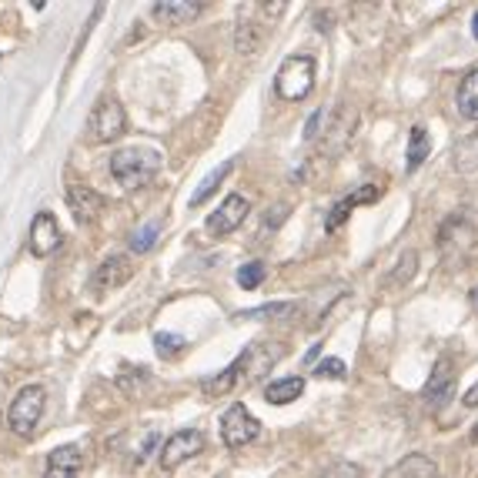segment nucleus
I'll use <instances>...</instances> for the list:
<instances>
[{"instance_id":"f257e3e1","label":"nucleus","mask_w":478,"mask_h":478,"mask_svg":"<svg viewBox=\"0 0 478 478\" xmlns=\"http://www.w3.org/2000/svg\"><path fill=\"white\" fill-rule=\"evenodd\" d=\"M284 11V4H241L238 7V23H234V50L245 54V58H255L257 50L265 47L271 27H275V17Z\"/></svg>"},{"instance_id":"f03ea898","label":"nucleus","mask_w":478,"mask_h":478,"mask_svg":"<svg viewBox=\"0 0 478 478\" xmlns=\"http://www.w3.org/2000/svg\"><path fill=\"white\" fill-rule=\"evenodd\" d=\"M161 151H154V148H124V151L111 154V175L124 187H138L148 185L161 171Z\"/></svg>"},{"instance_id":"7ed1b4c3","label":"nucleus","mask_w":478,"mask_h":478,"mask_svg":"<svg viewBox=\"0 0 478 478\" xmlns=\"http://www.w3.org/2000/svg\"><path fill=\"white\" fill-rule=\"evenodd\" d=\"M315 74L318 64L311 54H292V58L281 60L275 91H278L281 101H304L308 94L315 91Z\"/></svg>"},{"instance_id":"20e7f679","label":"nucleus","mask_w":478,"mask_h":478,"mask_svg":"<svg viewBox=\"0 0 478 478\" xmlns=\"http://www.w3.org/2000/svg\"><path fill=\"white\" fill-rule=\"evenodd\" d=\"M438 248L448 261H465L472 257V251L478 248V224L468 218L465 211L448 214L438 228Z\"/></svg>"},{"instance_id":"39448f33","label":"nucleus","mask_w":478,"mask_h":478,"mask_svg":"<svg viewBox=\"0 0 478 478\" xmlns=\"http://www.w3.org/2000/svg\"><path fill=\"white\" fill-rule=\"evenodd\" d=\"M128 128V117H124V107L114 97H101L97 104L91 107L87 114V128H84V138L87 144H111L124 134Z\"/></svg>"},{"instance_id":"423d86ee","label":"nucleus","mask_w":478,"mask_h":478,"mask_svg":"<svg viewBox=\"0 0 478 478\" xmlns=\"http://www.w3.org/2000/svg\"><path fill=\"white\" fill-rule=\"evenodd\" d=\"M47 405V392L41 385H27L17 392V398L11 401V411H7V425L17 438H31L37 428V421L44 415Z\"/></svg>"},{"instance_id":"0eeeda50","label":"nucleus","mask_w":478,"mask_h":478,"mask_svg":"<svg viewBox=\"0 0 478 478\" xmlns=\"http://www.w3.org/2000/svg\"><path fill=\"white\" fill-rule=\"evenodd\" d=\"M281 358H284V345L281 341H255L251 348H245V355H238V362H231L234 372H238V385L241 382L255 385L257 378H265Z\"/></svg>"},{"instance_id":"6e6552de","label":"nucleus","mask_w":478,"mask_h":478,"mask_svg":"<svg viewBox=\"0 0 478 478\" xmlns=\"http://www.w3.org/2000/svg\"><path fill=\"white\" fill-rule=\"evenodd\" d=\"M261 435V421L251 415V411L245 409V405H231V409L224 411L221 419V442L228 445V448H245V445H251Z\"/></svg>"},{"instance_id":"1a4fd4ad","label":"nucleus","mask_w":478,"mask_h":478,"mask_svg":"<svg viewBox=\"0 0 478 478\" xmlns=\"http://www.w3.org/2000/svg\"><path fill=\"white\" fill-rule=\"evenodd\" d=\"M248 214H251V204H248L245 194H228V198L218 204V211H211L208 214L204 228H208L214 238H228V234H234L245 224Z\"/></svg>"},{"instance_id":"9d476101","label":"nucleus","mask_w":478,"mask_h":478,"mask_svg":"<svg viewBox=\"0 0 478 478\" xmlns=\"http://www.w3.org/2000/svg\"><path fill=\"white\" fill-rule=\"evenodd\" d=\"M201 448H204V435L198 428H181L175 432L161 448V468L164 472H175L177 465H185L187 458L201 455Z\"/></svg>"},{"instance_id":"9b49d317","label":"nucleus","mask_w":478,"mask_h":478,"mask_svg":"<svg viewBox=\"0 0 478 478\" xmlns=\"http://www.w3.org/2000/svg\"><path fill=\"white\" fill-rule=\"evenodd\" d=\"M134 278V261H128L124 255H114V257H104L101 261V268L94 271V292L104 294V292H114L121 284H128Z\"/></svg>"},{"instance_id":"f8f14e48","label":"nucleus","mask_w":478,"mask_h":478,"mask_svg":"<svg viewBox=\"0 0 478 478\" xmlns=\"http://www.w3.org/2000/svg\"><path fill=\"white\" fill-rule=\"evenodd\" d=\"M60 248V224L50 211H41L31 224V255L34 257H47L54 255Z\"/></svg>"},{"instance_id":"ddd939ff","label":"nucleus","mask_w":478,"mask_h":478,"mask_svg":"<svg viewBox=\"0 0 478 478\" xmlns=\"http://www.w3.org/2000/svg\"><path fill=\"white\" fill-rule=\"evenodd\" d=\"M68 208L74 211V218L81 224H91V221H97L101 214H104V208H107V201L94 191V187H87V185H74L68 191Z\"/></svg>"},{"instance_id":"4468645a","label":"nucleus","mask_w":478,"mask_h":478,"mask_svg":"<svg viewBox=\"0 0 478 478\" xmlns=\"http://www.w3.org/2000/svg\"><path fill=\"white\" fill-rule=\"evenodd\" d=\"M84 468V452L77 445H60L47 455L44 475L47 478H77Z\"/></svg>"},{"instance_id":"2eb2a0df","label":"nucleus","mask_w":478,"mask_h":478,"mask_svg":"<svg viewBox=\"0 0 478 478\" xmlns=\"http://www.w3.org/2000/svg\"><path fill=\"white\" fill-rule=\"evenodd\" d=\"M201 11H204L201 0H158V4H151L154 17L161 23H171V27L194 21V17H201Z\"/></svg>"},{"instance_id":"dca6fc26","label":"nucleus","mask_w":478,"mask_h":478,"mask_svg":"<svg viewBox=\"0 0 478 478\" xmlns=\"http://www.w3.org/2000/svg\"><path fill=\"white\" fill-rule=\"evenodd\" d=\"M325 131H328V138H331V151H345V144H348L351 134H355V111L341 104L338 114L328 121Z\"/></svg>"},{"instance_id":"f3484780","label":"nucleus","mask_w":478,"mask_h":478,"mask_svg":"<svg viewBox=\"0 0 478 478\" xmlns=\"http://www.w3.org/2000/svg\"><path fill=\"white\" fill-rule=\"evenodd\" d=\"M448 395H452V365H448V358H442V362L435 365L428 385H425V398L438 409L442 401H448Z\"/></svg>"},{"instance_id":"a211bd4d","label":"nucleus","mask_w":478,"mask_h":478,"mask_svg":"<svg viewBox=\"0 0 478 478\" xmlns=\"http://www.w3.org/2000/svg\"><path fill=\"white\" fill-rule=\"evenodd\" d=\"M452 164H455V171L458 175H478V131L475 134H468V138H462L452 148Z\"/></svg>"},{"instance_id":"6ab92c4d","label":"nucleus","mask_w":478,"mask_h":478,"mask_svg":"<svg viewBox=\"0 0 478 478\" xmlns=\"http://www.w3.org/2000/svg\"><path fill=\"white\" fill-rule=\"evenodd\" d=\"M455 104H458V114L468 117V121H478V68L468 70L462 84H458V94H455Z\"/></svg>"},{"instance_id":"aec40b11","label":"nucleus","mask_w":478,"mask_h":478,"mask_svg":"<svg viewBox=\"0 0 478 478\" xmlns=\"http://www.w3.org/2000/svg\"><path fill=\"white\" fill-rule=\"evenodd\" d=\"M385 478H438V465L425 455H409L401 458Z\"/></svg>"},{"instance_id":"412c9836","label":"nucleus","mask_w":478,"mask_h":478,"mask_svg":"<svg viewBox=\"0 0 478 478\" xmlns=\"http://www.w3.org/2000/svg\"><path fill=\"white\" fill-rule=\"evenodd\" d=\"M304 392V378L302 374H292V378H278V382H271L265 388V398H268L271 405H288L294 398Z\"/></svg>"},{"instance_id":"4be33fe9","label":"nucleus","mask_w":478,"mask_h":478,"mask_svg":"<svg viewBox=\"0 0 478 478\" xmlns=\"http://www.w3.org/2000/svg\"><path fill=\"white\" fill-rule=\"evenodd\" d=\"M231 171H234V161L218 164V167H214V171H211V175L204 177V181H201V185H198V191L191 194V208H198V204H204V201H208L211 194H214V191H218V187L224 185V177L231 175Z\"/></svg>"},{"instance_id":"5701e85b","label":"nucleus","mask_w":478,"mask_h":478,"mask_svg":"<svg viewBox=\"0 0 478 478\" xmlns=\"http://www.w3.org/2000/svg\"><path fill=\"white\" fill-rule=\"evenodd\" d=\"M428 154H432V138H428V131L421 128V124H415L409 134V171L421 167Z\"/></svg>"},{"instance_id":"b1692460","label":"nucleus","mask_w":478,"mask_h":478,"mask_svg":"<svg viewBox=\"0 0 478 478\" xmlns=\"http://www.w3.org/2000/svg\"><path fill=\"white\" fill-rule=\"evenodd\" d=\"M161 231H164L161 218H154V221H148L144 228H138V231L131 234V251H134V255H144V251H151V248L158 245Z\"/></svg>"},{"instance_id":"393cba45","label":"nucleus","mask_w":478,"mask_h":478,"mask_svg":"<svg viewBox=\"0 0 478 478\" xmlns=\"http://www.w3.org/2000/svg\"><path fill=\"white\" fill-rule=\"evenodd\" d=\"M415 268H419V255H415V251H405V255L398 257L395 271L388 275V284H392V288H398V284H409L411 275H415Z\"/></svg>"},{"instance_id":"a878e982","label":"nucleus","mask_w":478,"mask_h":478,"mask_svg":"<svg viewBox=\"0 0 478 478\" xmlns=\"http://www.w3.org/2000/svg\"><path fill=\"white\" fill-rule=\"evenodd\" d=\"M201 388H204V395H228L231 388H238V372H234V365H228L221 374L208 378Z\"/></svg>"},{"instance_id":"bb28decb","label":"nucleus","mask_w":478,"mask_h":478,"mask_svg":"<svg viewBox=\"0 0 478 478\" xmlns=\"http://www.w3.org/2000/svg\"><path fill=\"white\" fill-rule=\"evenodd\" d=\"M265 275H268V268H265L261 261H248V265L238 268V284H241L245 292H255L257 284L265 281Z\"/></svg>"},{"instance_id":"cd10ccee","label":"nucleus","mask_w":478,"mask_h":478,"mask_svg":"<svg viewBox=\"0 0 478 478\" xmlns=\"http://www.w3.org/2000/svg\"><path fill=\"white\" fill-rule=\"evenodd\" d=\"M298 311L294 302H275V304H261V308H248L241 311V318H281V315H292Z\"/></svg>"},{"instance_id":"c85d7f7f","label":"nucleus","mask_w":478,"mask_h":478,"mask_svg":"<svg viewBox=\"0 0 478 478\" xmlns=\"http://www.w3.org/2000/svg\"><path fill=\"white\" fill-rule=\"evenodd\" d=\"M351 208H358V204H355V198H351V194H348V198H341L338 204L331 208V214L325 218V228H328V231H338L341 221H345V218L351 214Z\"/></svg>"},{"instance_id":"c756f323","label":"nucleus","mask_w":478,"mask_h":478,"mask_svg":"<svg viewBox=\"0 0 478 478\" xmlns=\"http://www.w3.org/2000/svg\"><path fill=\"white\" fill-rule=\"evenodd\" d=\"M154 348H158V355H177V351H185V338L181 335H171V331H161L158 338H154Z\"/></svg>"},{"instance_id":"7c9ffc66","label":"nucleus","mask_w":478,"mask_h":478,"mask_svg":"<svg viewBox=\"0 0 478 478\" xmlns=\"http://www.w3.org/2000/svg\"><path fill=\"white\" fill-rule=\"evenodd\" d=\"M328 121H331V111H325V107H318L315 114L308 117V124H304V140H315L321 131L328 128Z\"/></svg>"},{"instance_id":"2f4dec72","label":"nucleus","mask_w":478,"mask_h":478,"mask_svg":"<svg viewBox=\"0 0 478 478\" xmlns=\"http://www.w3.org/2000/svg\"><path fill=\"white\" fill-rule=\"evenodd\" d=\"M315 378H348V368L341 358H325L315 365Z\"/></svg>"},{"instance_id":"473e14b6","label":"nucleus","mask_w":478,"mask_h":478,"mask_svg":"<svg viewBox=\"0 0 478 478\" xmlns=\"http://www.w3.org/2000/svg\"><path fill=\"white\" fill-rule=\"evenodd\" d=\"M325 478H365V472L358 465H351V462H338V465H331Z\"/></svg>"},{"instance_id":"72a5a7b5","label":"nucleus","mask_w":478,"mask_h":478,"mask_svg":"<svg viewBox=\"0 0 478 478\" xmlns=\"http://www.w3.org/2000/svg\"><path fill=\"white\" fill-rule=\"evenodd\" d=\"M351 198H355V204H368V201H378V187H362V191H358V194H351Z\"/></svg>"},{"instance_id":"f704fd0d","label":"nucleus","mask_w":478,"mask_h":478,"mask_svg":"<svg viewBox=\"0 0 478 478\" xmlns=\"http://www.w3.org/2000/svg\"><path fill=\"white\" fill-rule=\"evenodd\" d=\"M462 401H465V409H475V405H478V382H475V385H472V388H468Z\"/></svg>"},{"instance_id":"c9c22d12","label":"nucleus","mask_w":478,"mask_h":478,"mask_svg":"<svg viewBox=\"0 0 478 478\" xmlns=\"http://www.w3.org/2000/svg\"><path fill=\"white\" fill-rule=\"evenodd\" d=\"M472 37H475V41H478V11L472 14Z\"/></svg>"},{"instance_id":"e433bc0d","label":"nucleus","mask_w":478,"mask_h":478,"mask_svg":"<svg viewBox=\"0 0 478 478\" xmlns=\"http://www.w3.org/2000/svg\"><path fill=\"white\" fill-rule=\"evenodd\" d=\"M472 445L478 448V421H475V428H472Z\"/></svg>"}]
</instances>
